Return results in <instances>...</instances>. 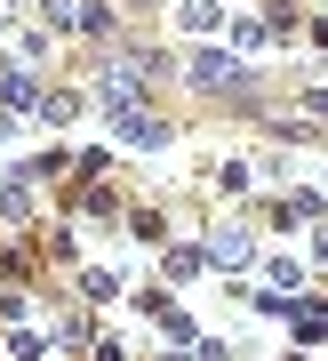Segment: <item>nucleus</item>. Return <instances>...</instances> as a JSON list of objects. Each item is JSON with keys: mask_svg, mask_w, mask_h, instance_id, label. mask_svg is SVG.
Masks as SVG:
<instances>
[{"mask_svg": "<svg viewBox=\"0 0 328 361\" xmlns=\"http://www.w3.org/2000/svg\"><path fill=\"white\" fill-rule=\"evenodd\" d=\"M152 80H160L152 56H113V65L96 73V113H128V104H144Z\"/></svg>", "mask_w": 328, "mask_h": 361, "instance_id": "1", "label": "nucleus"}, {"mask_svg": "<svg viewBox=\"0 0 328 361\" xmlns=\"http://www.w3.org/2000/svg\"><path fill=\"white\" fill-rule=\"evenodd\" d=\"M113 121H120V137H128V145H144V153H152V145L168 137V129H160V113H152V104H128V113H113Z\"/></svg>", "mask_w": 328, "mask_h": 361, "instance_id": "2", "label": "nucleus"}, {"mask_svg": "<svg viewBox=\"0 0 328 361\" xmlns=\"http://www.w3.org/2000/svg\"><path fill=\"white\" fill-rule=\"evenodd\" d=\"M192 80H201V89H225V80H240V56H225V49H201V56H192Z\"/></svg>", "mask_w": 328, "mask_h": 361, "instance_id": "3", "label": "nucleus"}, {"mask_svg": "<svg viewBox=\"0 0 328 361\" xmlns=\"http://www.w3.org/2000/svg\"><path fill=\"white\" fill-rule=\"evenodd\" d=\"M208 257H216V265H248V233H240V225H232V233H225V241H216V249H208Z\"/></svg>", "mask_w": 328, "mask_h": 361, "instance_id": "4", "label": "nucleus"}, {"mask_svg": "<svg viewBox=\"0 0 328 361\" xmlns=\"http://www.w3.org/2000/svg\"><path fill=\"white\" fill-rule=\"evenodd\" d=\"M296 337H304V345L328 337V305H296Z\"/></svg>", "mask_w": 328, "mask_h": 361, "instance_id": "5", "label": "nucleus"}, {"mask_svg": "<svg viewBox=\"0 0 328 361\" xmlns=\"http://www.w3.org/2000/svg\"><path fill=\"white\" fill-rule=\"evenodd\" d=\"M25 193H32L25 177H8V185H0V217H25Z\"/></svg>", "mask_w": 328, "mask_h": 361, "instance_id": "6", "label": "nucleus"}, {"mask_svg": "<svg viewBox=\"0 0 328 361\" xmlns=\"http://www.w3.org/2000/svg\"><path fill=\"white\" fill-rule=\"evenodd\" d=\"M0 97H8L16 113H25V104H32V80H25V73H0Z\"/></svg>", "mask_w": 328, "mask_h": 361, "instance_id": "7", "label": "nucleus"}, {"mask_svg": "<svg viewBox=\"0 0 328 361\" xmlns=\"http://www.w3.org/2000/svg\"><path fill=\"white\" fill-rule=\"evenodd\" d=\"M184 25L192 32H216V0H184Z\"/></svg>", "mask_w": 328, "mask_h": 361, "instance_id": "8", "label": "nucleus"}, {"mask_svg": "<svg viewBox=\"0 0 328 361\" xmlns=\"http://www.w3.org/2000/svg\"><path fill=\"white\" fill-rule=\"evenodd\" d=\"M0 8H16V0H0Z\"/></svg>", "mask_w": 328, "mask_h": 361, "instance_id": "9", "label": "nucleus"}]
</instances>
